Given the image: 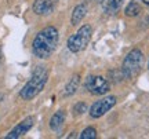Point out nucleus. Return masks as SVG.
Returning <instances> with one entry per match:
<instances>
[{
  "instance_id": "1",
  "label": "nucleus",
  "mask_w": 149,
  "mask_h": 139,
  "mask_svg": "<svg viewBox=\"0 0 149 139\" xmlns=\"http://www.w3.org/2000/svg\"><path fill=\"white\" fill-rule=\"evenodd\" d=\"M57 44H58V30L54 26L44 28L33 39V54L37 58L46 59L48 57H51V54L55 51Z\"/></svg>"
},
{
  "instance_id": "2",
  "label": "nucleus",
  "mask_w": 149,
  "mask_h": 139,
  "mask_svg": "<svg viewBox=\"0 0 149 139\" xmlns=\"http://www.w3.org/2000/svg\"><path fill=\"white\" fill-rule=\"evenodd\" d=\"M47 79H48V72L43 66H37L35 72H33L32 77L29 79V81L24 86V88L19 92L21 98L25 99V101L33 99L35 96L39 95L43 91V88H44L46 83H47Z\"/></svg>"
},
{
  "instance_id": "3",
  "label": "nucleus",
  "mask_w": 149,
  "mask_h": 139,
  "mask_svg": "<svg viewBox=\"0 0 149 139\" xmlns=\"http://www.w3.org/2000/svg\"><path fill=\"white\" fill-rule=\"evenodd\" d=\"M144 64V54L141 50L134 48L127 54V57L123 61L122 75L123 79H134L139 73V70Z\"/></svg>"
},
{
  "instance_id": "4",
  "label": "nucleus",
  "mask_w": 149,
  "mask_h": 139,
  "mask_svg": "<svg viewBox=\"0 0 149 139\" xmlns=\"http://www.w3.org/2000/svg\"><path fill=\"white\" fill-rule=\"evenodd\" d=\"M91 35H93V29L90 25H83L73 36L68 39V48L72 53H80L83 51L87 44L90 43Z\"/></svg>"
},
{
  "instance_id": "5",
  "label": "nucleus",
  "mask_w": 149,
  "mask_h": 139,
  "mask_svg": "<svg viewBox=\"0 0 149 139\" xmlns=\"http://www.w3.org/2000/svg\"><path fill=\"white\" fill-rule=\"evenodd\" d=\"M116 105V96H107L102 98L100 101H97L95 103H93L90 107V116L93 118H100L102 117L107 112H109L112 107Z\"/></svg>"
},
{
  "instance_id": "6",
  "label": "nucleus",
  "mask_w": 149,
  "mask_h": 139,
  "mask_svg": "<svg viewBox=\"0 0 149 139\" xmlns=\"http://www.w3.org/2000/svg\"><path fill=\"white\" fill-rule=\"evenodd\" d=\"M86 87L94 95H104L109 91V83L102 76H88L86 80Z\"/></svg>"
},
{
  "instance_id": "7",
  "label": "nucleus",
  "mask_w": 149,
  "mask_h": 139,
  "mask_svg": "<svg viewBox=\"0 0 149 139\" xmlns=\"http://www.w3.org/2000/svg\"><path fill=\"white\" fill-rule=\"evenodd\" d=\"M58 1L59 0H35L33 12L37 15H48L55 10Z\"/></svg>"
},
{
  "instance_id": "8",
  "label": "nucleus",
  "mask_w": 149,
  "mask_h": 139,
  "mask_svg": "<svg viewBox=\"0 0 149 139\" xmlns=\"http://www.w3.org/2000/svg\"><path fill=\"white\" fill-rule=\"evenodd\" d=\"M33 124H35V117L29 116L25 120H22L14 129H11L10 134L6 136V139H17V138H19V136H22V135H25L33 127Z\"/></svg>"
},
{
  "instance_id": "9",
  "label": "nucleus",
  "mask_w": 149,
  "mask_h": 139,
  "mask_svg": "<svg viewBox=\"0 0 149 139\" xmlns=\"http://www.w3.org/2000/svg\"><path fill=\"white\" fill-rule=\"evenodd\" d=\"M86 12H87V7L84 4H79L73 8V12H72V18H70V24L72 25H77L81 22V19L86 17Z\"/></svg>"
},
{
  "instance_id": "10",
  "label": "nucleus",
  "mask_w": 149,
  "mask_h": 139,
  "mask_svg": "<svg viewBox=\"0 0 149 139\" xmlns=\"http://www.w3.org/2000/svg\"><path fill=\"white\" fill-rule=\"evenodd\" d=\"M64 121H65V112L64 110H58L50 120V128L54 129V131H59L61 127L64 125Z\"/></svg>"
},
{
  "instance_id": "11",
  "label": "nucleus",
  "mask_w": 149,
  "mask_h": 139,
  "mask_svg": "<svg viewBox=\"0 0 149 139\" xmlns=\"http://www.w3.org/2000/svg\"><path fill=\"white\" fill-rule=\"evenodd\" d=\"M124 0H105L104 3V11L105 14H116L120 10Z\"/></svg>"
},
{
  "instance_id": "12",
  "label": "nucleus",
  "mask_w": 149,
  "mask_h": 139,
  "mask_svg": "<svg viewBox=\"0 0 149 139\" xmlns=\"http://www.w3.org/2000/svg\"><path fill=\"white\" fill-rule=\"evenodd\" d=\"M79 83H80V79L77 75H74L72 79L69 80V83L66 84V87H65V92L64 95L65 96H70L73 95L74 92H76V90L79 88Z\"/></svg>"
},
{
  "instance_id": "13",
  "label": "nucleus",
  "mask_w": 149,
  "mask_h": 139,
  "mask_svg": "<svg viewBox=\"0 0 149 139\" xmlns=\"http://www.w3.org/2000/svg\"><path fill=\"white\" fill-rule=\"evenodd\" d=\"M139 11H141V8H139L138 3H135V1H131L130 4L126 7V15L127 17H137L139 14Z\"/></svg>"
},
{
  "instance_id": "14",
  "label": "nucleus",
  "mask_w": 149,
  "mask_h": 139,
  "mask_svg": "<svg viewBox=\"0 0 149 139\" xmlns=\"http://www.w3.org/2000/svg\"><path fill=\"white\" fill-rule=\"evenodd\" d=\"M80 138H81V139H95L97 138L95 128H93V127H87V128L81 132Z\"/></svg>"
},
{
  "instance_id": "15",
  "label": "nucleus",
  "mask_w": 149,
  "mask_h": 139,
  "mask_svg": "<svg viewBox=\"0 0 149 139\" xmlns=\"http://www.w3.org/2000/svg\"><path fill=\"white\" fill-rule=\"evenodd\" d=\"M86 110H87V106H86V103H83V102H80V103H77V105H74V107H73L74 114H77V116L83 114Z\"/></svg>"
},
{
  "instance_id": "16",
  "label": "nucleus",
  "mask_w": 149,
  "mask_h": 139,
  "mask_svg": "<svg viewBox=\"0 0 149 139\" xmlns=\"http://www.w3.org/2000/svg\"><path fill=\"white\" fill-rule=\"evenodd\" d=\"M142 1H144L145 4H148V6H149V0H142Z\"/></svg>"
},
{
  "instance_id": "17",
  "label": "nucleus",
  "mask_w": 149,
  "mask_h": 139,
  "mask_svg": "<svg viewBox=\"0 0 149 139\" xmlns=\"http://www.w3.org/2000/svg\"><path fill=\"white\" fill-rule=\"evenodd\" d=\"M97 1H98V3H101V1H102V0H97Z\"/></svg>"
},
{
  "instance_id": "18",
  "label": "nucleus",
  "mask_w": 149,
  "mask_h": 139,
  "mask_svg": "<svg viewBox=\"0 0 149 139\" xmlns=\"http://www.w3.org/2000/svg\"><path fill=\"white\" fill-rule=\"evenodd\" d=\"M148 22H149V17H148Z\"/></svg>"
},
{
  "instance_id": "19",
  "label": "nucleus",
  "mask_w": 149,
  "mask_h": 139,
  "mask_svg": "<svg viewBox=\"0 0 149 139\" xmlns=\"http://www.w3.org/2000/svg\"><path fill=\"white\" fill-rule=\"evenodd\" d=\"M148 68H149V65H148Z\"/></svg>"
}]
</instances>
